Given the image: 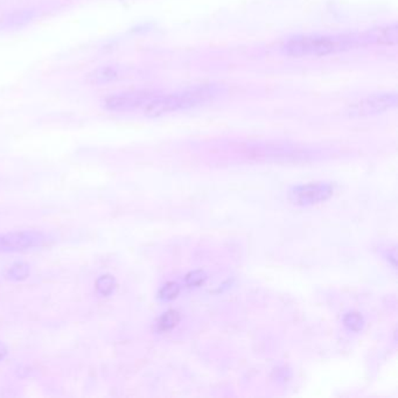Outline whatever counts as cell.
I'll list each match as a JSON object with an SVG mask.
<instances>
[{"label": "cell", "instance_id": "30bf717a", "mask_svg": "<svg viewBox=\"0 0 398 398\" xmlns=\"http://www.w3.org/2000/svg\"><path fill=\"white\" fill-rule=\"evenodd\" d=\"M179 284L170 282L161 287V290L159 291V298L163 302H171V300H174L179 295Z\"/></svg>", "mask_w": 398, "mask_h": 398}, {"label": "cell", "instance_id": "4fadbf2b", "mask_svg": "<svg viewBox=\"0 0 398 398\" xmlns=\"http://www.w3.org/2000/svg\"><path fill=\"white\" fill-rule=\"evenodd\" d=\"M28 275V267L25 264L18 263L10 270V276L12 279L26 278Z\"/></svg>", "mask_w": 398, "mask_h": 398}, {"label": "cell", "instance_id": "5bb4252c", "mask_svg": "<svg viewBox=\"0 0 398 398\" xmlns=\"http://www.w3.org/2000/svg\"><path fill=\"white\" fill-rule=\"evenodd\" d=\"M8 351H6V348H5L4 345L3 343H0V360H3L5 358V355H6Z\"/></svg>", "mask_w": 398, "mask_h": 398}, {"label": "cell", "instance_id": "52a82bcc", "mask_svg": "<svg viewBox=\"0 0 398 398\" xmlns=\"http://www.w3.org/2000/svg\"><path fill=\"white\" fill-rule=\"evenodd\" d=\"M118 70L114 67H100L88 75V81L92 84H107L118 79Z\"/></svg>", "mask_w": 398, "mask_h": 398}, {"label": "cell", "instance_id": "277c9868", "mask_svg": "<svg viewBox=\"0 0 398 398\" xmlns=\"http://www.w3.org/2000/svg\"><path fill=\"white\" fill-rule=\"evenodd\" d=\"M397 94L396 92H381L367 96L364 98L349 105V112L353 116L377 115L396 108Z\"/></svg>", "mask_w": 398, "mask_h": 398}, {"label": "cell", "instance_id": "7a4b0ae2", "mask_svg": "<svg viewBox=\"0 0 398 398\" xmlns=\"http://www.w3.org/2000/svg\"><path fill=\"white\" fill-rule=\"evenodd\" d=\"M221 92L222 89L217 85L209 84L186 89L183 92H174L170 95L159 94L144 108L145 115L148 117H160L172 112L199 108L201 105L215 100L217 96L221 95Z\"/></svg>", "mask_w": 398, "mask_h": 398}, {"label": "cell", "instance_id": "5b68a950", "mask_svg": "<svg viewBox=\"0 0 398 398\" xmlns=\"http://www.w3.org/2000/svg\"><path fill=\"white\" fill-rule=\"evenodd\" d=\"M332 194L333 187L330 183H308L292 188L289 193V199L293 204L304 207L330 199Z\"/></svg>", "mask_w": 398, "mask_h": 398}, {"label": "cell", "instance_id": "6da1fadb", "mask_svg": "<svg viewBox=\"0 0 398 398\" xmlns=\"http://www.w3.org/2000/svg\"><path fill=\"white\" fill-rule=\"evenodd\" d=\"M397 25H386L367 32L345 34H302L291 36L282 44L284 54L297 59L323 57L371 44L397 42Z\"/></svg>", "mask_w": 398, "mask_h": 398}, {"label": "cell", "instance_id": "8992f818", "mask_svg": "<svg viewBox=\"0 0 398 398\" xmlns=\"http://www.w3.org/2000/svg\"><path fill=\"white\" fill-rule=\"evenodd\" d=\"M44 236L34 231H21L0 235V252H16L40 247Z\"/></svg>", "mask_w": 398, "mask_h": 398}, {"label": "cell", "instance_id": "ba28073f", "mask_svg": "<svg viewBox=\"0 0 398 398\" xmlns=\"http://www.w3.org/2000/svg\"><path fill=\"white\" fill-rule=\"evenodd\" d=\"M180 323V313L178 310H170L160 317L158 321V330L168 332L173 330Z\"/></svg>", "mask_w": 398, "mask_h": 398}, {"label": "cell", "instance_id": "9c48e42d", "mask_svg": "<svg viewBox=\"0 0 398 398\" xmlns=\"http://www.w3.org/2000/svg\"><path fill=\"white\" fill-rule=\"evenodd\" d=\"M343 323L345 326L351 330V331L358 332L361 331L364 325V320H363L362 315L358 313V312H349L345 315L343 318Z\"/></svg>", "mask_w": 398, "mask_h": 398}, {"label": "cell", "instance_id": "8fae6325", "mask_svg": "<svg viewBox=\"0 0 398 398\" xmlns=\"http://www.w3.org/2000/svg\"><path fill=\"white\" fill-rule=\"evenodd\" d=\"M206 279H207V275H206L204 271H191L185 277V283L188 287H199L206 282Z\"/></svg>", "mask_w": 398, "mask_h": 398}, {"label": "cell", "instance_id": "7c38bea8", "mask_svg": "<svg viewBox=\"0 0 398 398\" xmlns=\"http://www.w3.org/2000/svg\"><path fill=\"white\" fill-rule=\"evenodd\" d=\"M96 289L102 295H110L115 289V279L112 278L111 276H103L97 280Z\"/></svg>", "mask_w": 398, "mask_h": 398}, {"label": "cell", "instance_id": "3957f363", "mask_svg": "<svg viewBox=\"0 0 398 398\" xmlns=\"http://www.w3.org/2000/svg\"><path fill=\"white\" fill-rule=\"evenodd\" d=\"M159 92L153 90H133L120 92L108 97L104 105L110 111H131L135 109L145 108Z\"/></svg>", "mask_w": 398, "mask_h": 398}]
</instances>
